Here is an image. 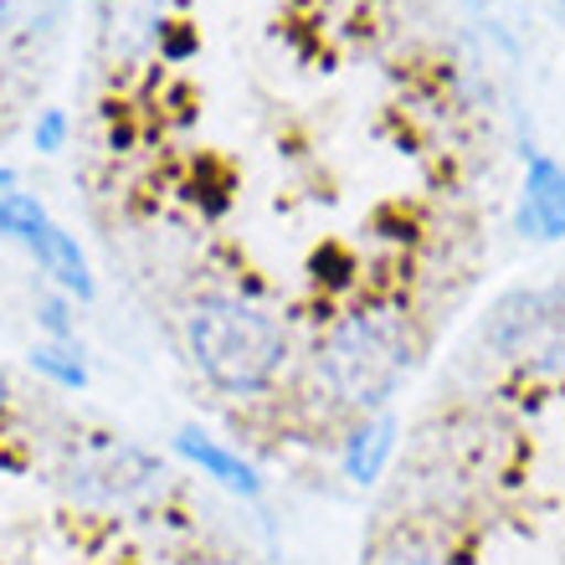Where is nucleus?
<instances>
[{
	"mask_svg": "<svg viewBox=\"0 0 565 565\" xmlns=\"http://www.w3.org/2000/svg\"><path fill=\"white\" fill-rule=\"evenodd\" d=\"M483 340L530 375H565V288H514L493 303Z\"/></svg>",
	"mask_w": 565,
	"mask_h": 565,
	"instance_id": "3",
	"label": "nucleus"
},
{
	"mask_svg": "<svg viewBox=\"0 0 565 565\" xmlns=\"http://www.w3.org/2000/svg\"><path fill=\"white\" fill-rule=\"evenodd\" d=\"M31 365H36V371H46L52 381H62V386H83V381H88L83 360L67 355L62 344H36V350H31Z\"/></svg>",
	"mask_w": 565,
	"mask_h": 565,
	"instance_id": "13",
	"label": "nucleus"
},
{
	"mask_svg": "<svg viewBox=\"0 0 565 565\" xmlns=\"http://www.w3.org/2000/svg\"><path fill=\"white\" fill-rule=\"evenodd\" d=\"M0 232L36 253V247H42V237L52 232V222H46L42 201H31V195H21V191H6V195H0Z\"/></svg>",
	"mask_w": 565,
	"mask_h": 565,
	"instance_id": "10",
	"label": "nucleus"
},
{
	"mask_svg": "<svg viewBox=\"0 0 565 565\" xmlns=\"http://www.w3.org/2000/svg\"><path fill=\"white\" fill-rule=\"evenodd\" d=\"M180 452H185L206 478H216L222 489L242 493V499H257V493H263V478L253 473V462H242L237 452H226L222 443H211L206 431H180Z\"/></svg>",
	"mask_w": 565,
	"mask_h": 565,
	"instance_id": "7",
	"label": "nucleus"
},
{
	"mask_svg": "<svg viewBox=\"0 0 565 565\" xmlns=\"http://www.w3.org/2000/svg\"><path fill=\"white\" fill-rule=\"evenodd\" d=\"M77 473H83V483L88 489H98L104 499H119V504H129V499H145V493L160 489V468L139 452V447H98V452H88V458L77 462Z\"/></svg>",
	"mask_w": 565,
	"mask_h": 565,
	"instance_id": "4",
	"label": "nucleus"
},
{
	"mask_svg": "<svg viewBox=\"0 0 565 565\" xmlns=\"http://www.w3.org/2000/svg\"><path fill=\"white\" fill-rule=\"evenodd\" d=\"M42 319L52 334H67V319H62V303H42Z\"/></svg>",
	"mask_w": 565,
	"mask_h": 565,
	"instance_id": "15",
	"label": "nucleus"
},
{
	"mask_svg": "<svg viewBox=\"0 0 565 565\" xmlns=\"http://www.w3.org/2000/svg\"><path fill=\"white\" fill-rule=\"evenodd\" d=\"M371 565H443V561H437V551H431L427 540H417V535H391L386 545H375Z\"/></svg>",
	"mask_w": 565,
	"mask_h": 565,
	"instance_id": "12",
	"label": "nucleus"
},
{
	"mask_svg": "<svg viewBox=\"0 0 565 565\" xmlns=\"http://www.w3.org/2000/svg\"><path fill=\"white\" fill-rule=\"evenodd\" d=\"M62 15V0H0V31L6 36H36Z\"/></svg>",
	"mask_w": 565,
	"mask_h": 565,
	"instance_id": "11",
	"label": "nucleus"
},
{
	"mask_svg": "<svg viewBox=\"0 0 565 565\" xmlns=\"http://www.w3.org/2000/svg\"><path fill=\"white\" fill-rule=\"evenodd\" d=\"M36 257H42V268L52 273V278L67 288V294L88 298L93 294V278H88V263H83V253H77V242L62 232V226H52L42 237V247H36Z\"/></svg>",
	"mask_w": 565,
	"mask_h": 565,
	"instance_id": "9",
	"label": "nucleus"
},
{
	"mask_svg": "<svg viewBox=\"0 0 565 565\" xmlns=\"http://www.w3.org/2000/svg\"><path fill=\"white\" fill-rule=\"evenodd\" d=\"M98 26H104L108 57L135 62L160 36V0H104L98 6Z\"/></svg>",
	"mask_w": 565,
	"mask_h": 565,
	"instance_id": "6",
	"label": "nucleus"
},
{
	"mask_svg": "<svg viewBox=\"0 0 565 565\" xmlns=\"http://www.w3.org/2000/svg\"><path fill=\"white\" fill-rule=\"evenodd\" d=\"M57 139H62V119H57V114H46L42 129H36V145H42V149H57Z\"/></svg>",
	"mask_w": 565,
	"mask_h": 565,
	"instance_id": "14",
	"label": "nucleus"
},
{
	"mask_svg": "<svg viewBox=\"0 0 565 565\" xmlns=\"http://www.w3.org/2000/svg\"><path fill=\"white\" fill-rule=\"evenodd\" d=\"M406 360L412 355H406L402 319L381 309L344 313L340 324L324 334V344H319V375L355 412H371V406L386 402L396 391V381H402Z\"/></svg>",
	"mask_w": 565,
	"mask_h": 565,
	"instance_id": "2",
	"label": "nucleus"
},
{
	"mask_svg": "<svg viewBox=\"0 0 565 565\" xmlns=\"http://www.w3.org/2000/svg\"><path fill=\"white\" fill-rule=\"evenodd\" d=\"M391 447H396V422L391 417H375L371 427H360L344 447V473L355 478V483H375L381 468H386Z\"/></svg>",
	"mask_w": 565,
	"mask_h": 565,
	"instance_id": "8",
	"label": "nucleus"
},
{
	"mask_svg": "<svg viewBox=\"0 0 565 565\" xmlns=\"http://www.w3.org/2000/svg\"><path fill=\"white\" fill-rule=\"evenodd\" d=\"M11 191V170H0V195Z\"/></svg>",
	"mask_w": 565,
	"mask_h": 565,
	"instance_id": "17",
	"label": "nucleus"
},
{
	"mask_svg": "<svg viewBox=\"0 0 565 565\" xmlns=\"http://www.w3.org/2000/svg\"><path fill=\"white\" fill-rule=\"evenodd\" d=\"M185 344H191V360L201 365V375L232 396L263 391L288 355L278 319L232 294L195 298L185 313Z\"/></svg>",
	"mask_w": 565,
	"mask_h": 565,
	"instance_id": "1",
	"label": "nucleus"
},
{
	"mask_svg": "<svg viewBox=\"0 0 565 565\" xmlns=\"http://www.w3.org/2000/svg\"><path fill=\"white\" fill-rule=\"evenodd\" d=\"M520 226H524V237H565V170L555 160H545V154L530 160Z\"/></svg>",
	"mask_w": 565,
	"mask_h": 565,
	"instance_id": "5",
	"label": "nucleus"
},
{
	"mask_svg": "<svg viewBox=\"0 0 565 565\" xmlns=\"http://www.w3.org/2000/svg\"><path fill=\"white\" fill-rule=\"evenodd\" d=\"M6 396H11V381H6V371H0V412H6Z\"/></svg>",
	"mask_w": 565,
	"mask_h": 565,
	"instance_id": "16",
	"label": "nucleus"
}]
</instances>
